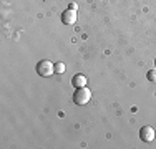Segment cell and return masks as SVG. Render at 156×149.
Masks as SVG:
<instances>
[{
  "instance_id": "cell-2",
  "label": "cell",
  "mask_w": 156,
  "mask_h": 149,
  "mask_svg": "<svg viewBox=\"0 0 156 149\" xmlns=\"http://www.w3.org/2000/svg\"><path fill=\"white\" fill-rule=\"evenodd\" d=\"M90 98H91V91H90L87 86L76 88L75 95H73V101H75V104H78V106H83V104H87L88 101H90Z\"/></svg>"
},
{
  "instance_id": "cell-7",
  "label": "cell",
  "mask_w": 156,
  "mask_h": 149,
  "mask_svg": "<svg viewBox=\"0 0 156 149\" xmlns=\"http://www.w3.org/2000/svg\"><path fill=\"white\" fill-rule=\"evenodd\" d=\"M65 71V65L63 63H57L55 65V73H63Z\"/></svg>"
},
{
  "instance_id": "cell-8",
  "label": "cell",
  "mask_w": 156,
  "mask_h": 149,
  "mask_svg": "<svg viewBox=\"0 0 156 149\" xmlns=\"http://www.w3.org/2000/svg\"><path fill=\"white\" fill-rule=\"evenodd\" d=\"M68 9H72V10H78V5H76V3H70Z\"/></svg>"
},
{
  "instance_id": "cell-3",
  "label": "cell",
  "mask_w": 156,
  "mask_h": 149,
  "mask_svg": "<svg viewBox=\"0 0 156 149\" xmlns=\"http://www.w3.org/2000/svg\"><path fill=\"white\" fill-rule=\"evenodd\" d=\"M154 136H156V133L151 126H143V128L140 129V137L144 143H151V141L154 139Z\"/></svg>"
},
{
  "instance_id": "cell-5",
  "label": "cell",
  "mask_w": 156,
  "mask_h": 149,
  "mask_svg": "<svg viewBox=\"0 0 156 149\" xmlns=\"http://www.w3.org/2000/svg\"><path fill=\"white\" fill-rule=\"evenodd\" d=\"M72 85L75 88L87 86V76H85V74H75V76H73V80H72Z\"/></svg>"
},
{
  "instance_id": "cell-4",
  "label": "cell",
  "mask_w": 156,
  "mask_h": 149,
  "mask_svg": "<svg viewBox=\"0 0 156 149\" xmlns=\"http://www.w3.org/2000/svg\"><path fill=\"white\" fill-rule=\"evenodd\" d=\"M62 22L65 25H73L76 22V10H72V9L65 10L62 15Z\"/></svg>"
},
{
  "instance_id": "cell-6",
  "label": "cell",
  "mask_w": 156,
  "mask_h": 149,
  "mask_svg": "<svg viewBox=\"0 0 156 149\" xmlns=\"http://www.w3.org/2000/svg\"><path fill=\"white\" fill-rule=\"evenodd\" d=\"M146 76H148V80H150V81H153V83H156V68H154V70H150Z\"/></svg>"
},
{
  "instance_id": "cell-1",
  "label": "cell",
  "mask_w": 156,
  "mask_h": 149,
  "mask_svg": "<svg viewBox=\"0 0 156 149\" xmlns=\"http://www.w3.org/2000/svg\"><path fill=\"white\" fill-rule=\"evenodd\" d=\"M37 73L43 78H48L55 73V65L50 60H42V61L37 63Z\"/></svg>"
},
{
  "instance_id": "cell-9",
  "label": "cell",
  "mask_w": 156,
  "mask_h": 149,
  "mask_svg": "<svg viewBox=\"0 0 156 149\" xmlns=\"http://www.w3.org/2000/svg\"><path fill=\"white\" fill-rule=\"evenodd\" d=\"M154 66H156V60H154Z\"/></svg>"
}]
</instances>
